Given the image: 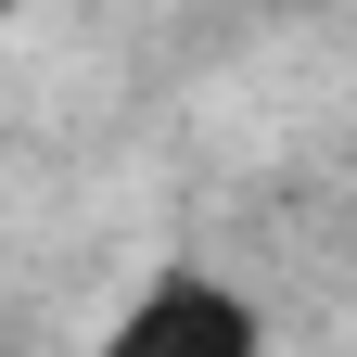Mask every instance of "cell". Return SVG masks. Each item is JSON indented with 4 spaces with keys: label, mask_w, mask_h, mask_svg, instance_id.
Instances as JSON below:
<instances>
[{
    "label": "cell",
    "mask_w": 357,
    "mask_h": 357,
    "mask_svg": "<svg viewBox=\"0 0 357 357\" xmlns=\"http://www.w3.org/2000/svg\"><path fill=\"white\" fill-rule=\"evenodd\" d=\"M89 357H268V306L217 268H153Z\"/></svg>",
    "instance_id": "1"
}]
</instances>
